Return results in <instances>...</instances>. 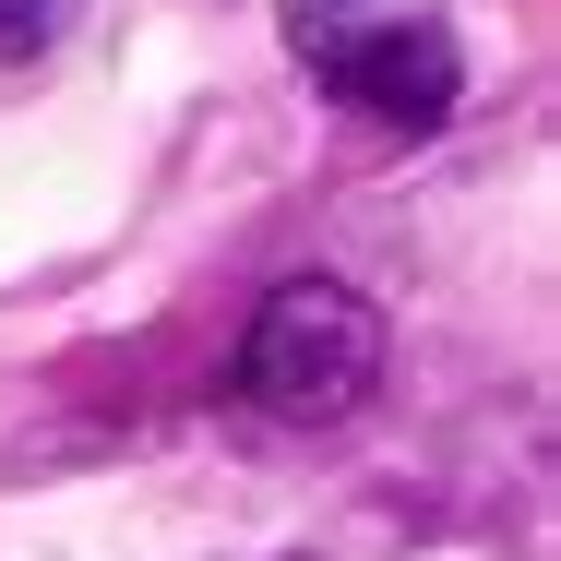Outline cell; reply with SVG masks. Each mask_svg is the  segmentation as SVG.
<instances>
[{"label":"cell","mask_w":561,"mask_h":561,"mask_svg":"<svg viewBox=\"0 0 561 561\" xmlns=\"http://www.w3.org/2000/svg\"><path fill=\"white\" fill-rule=\"evenodd\" d=\"M370 382H382V311H370L358 287H335V275L263 287V311H251V335H239V394H251L263 419L323 431L346 407H370Z\"/></svg>","instance_id":"cell-1"},{"label":"cell","mask_w":561,"mask_h":561,"mask_svg":"<svg viewBox=\"0 0 561 561\" xmlns=\"http://www.w3.org/2000/svg\"><path fill=\"white\" fill-rule=\"evenodd\" d=\"M323 96H346V108L382 119V131H443L454 96H466V48H454V24H431V12H370L346 36V60L323 72Z\"/></svg>","instance_id":"cell-2"},{"label":"cell","mask_w":561,"mask_h":561,"mask_svg":"<svg viewBox=\"0 0 561 561\" xmlns=\"http://www.w3.org/2000/svg\"><path fill=\"white\" fill-rule=\"evenodd\" d=\"M370 12H382V0H287V48L311 60V84H323V72L346 60V36H358Z\"/></svg>","instance_id":"cell-3"},{"label":"cell","mask_w":561,"mask_h":561,"mask_svg":"<svg viewBox=\"0 0 561 561\" xmlns=\"http://www.w3.org/2000/svg\"><path fill=\"white\" fill-rule=\"evenodd\" d=\"M60 24H72V0H0V60H36Z\"/></svg>","instance_id":"cell-4"}]
</instances>
